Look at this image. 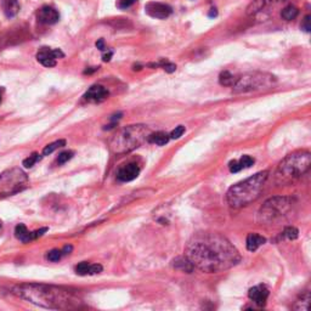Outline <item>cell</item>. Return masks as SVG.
<instances>
[{
  "instance_id": "8",
  "label": "cell",
  "mask_w": 311,
  "mask_h": 311,
  "mask_svg": "<svg viewBox=\"0 0 311 311\" xmlns=\"http://www.w3.org/2000/svg\"><path fill=\"white\" fill-rule=\"evenodd\" d=\"M28 185V177L20 168H12L0 174V195L11 196L25 190Z\"/></svg>"
},
{
  "instance_id": "16",
  "label": "cell",
  "mask_w": 311,
  "mask_h": 311,
  "mask_svg": "<svg viewBox=\"0 0 311 311\" xmlns=\"http://www.w3.org/2000/svg\"><path fill=\"white\" fill-rule=\"evenodd\" d=\"M101 271H103V266L100 264H89L87 261H83L75 266V273L80 276L96 275V274H100Z\"/></svg>"
},
{
  "instance_id": "28",
  "label": "cell",
  "mask_w": 311,
  "mask_h": 311,
  "mask_svg": "<svg viewBox=\"0 0 311 311\" xmlns=\"http://www.w3.org/2000/svg\"><path fill=\"white\" fill-rule=\"evenodd\" d=\"M254 162H255V159L253 158V157H250V156H248V155L242 156L241 158L239 159V163H240V166H241L242 169L250 168V167H252L253 164H254Z\"/></svg>"
},
{
  "instance_id": "11",
  "label": "cell",
  "mask_w": 311,
  "mask_h": 311,
  "mask_svg": "<svg viewBox=\"0 0 311 311\" xmlns=\"http://www.w3.org/2000/svg\"><path fill=\"white\" fill-rule=\"evenodd\" d=\"M108 95L109 93L106 88L103 87V85L96 84L88 89V91L83 96V100L89 104H100L104 103L108 98Z\"/></svg>"
},
{
  "instance_id": "40",
  "label": "cell",
  "mask_w": 311,
  "mask_h": 311,
  "mask_svg": "<svg viewBox=\"0 0 311 311\" xmlns=\"http://www.w3.org/2000/svg\"><path fill=\"white\" fill-rule=\"evenodd\" d=\"M0 230H1V221H0Z\"/></svg>"
},
{
  "instance_id": "18",
  "label": "cell",
  "mask_w": 311,
  "mask_h": 311,
  "mask_svg": "<svg viewBox=\"0 0 311 311\" xmlns=\"http://www.w3.org/2000/svg\"><path fill=\"white\" fill-rule=\"evenodd\" d=\"M266 242V240L264 239L263 236L258 234H249L247 236V242H245V245H247V249L249 252H254L257 250L260 245H263L264 243Z\"/></svg>"
},
{
  "instance_id": "24",
  "label": "cell",
  "mask_w": 311,
  "mask_h": 311,
  "mask_svg": "<svg viewBox=\"0 0 311 311\" xmlns=\"http://www.w3.org/2000/svg\"><path fill=\"white\" fill-rule=\"evenodd\" d=\"M235 82H236V77L234 74H231L229 70H224L219 75V83L223 87H232L235 84Z\"/></svg>"
},
{
  "instance_id": "6",
  "label": "cell",
  "mask_w": 311,
  "mask_h": 311,
  "mask_svg": "<svg viewBox=\"0 0 311 311\" xmlns=\"http://www.w3.org/2000/svg\"><path fill=\"white\" fill-rule=\"evenodd\" d=\"M277 78L271 73L265 72H249L236 78V82L232 85L235 93H250V91L266 90L276 85Z\"/></svg>"
},
{
  "instance_id": "23",
  "label": "cell",
  "mask_w": 311,
  "mask_h": 311,
  "mask_svg": "<svg viewBox=\"0 0 311 311\" xmlns=\"http://www.w3.org/2000/svg\"><path fill=\"white\" fill-rule=\"evenodd\" d=\"M299 15V10L294 5H287L283 10L281 11V17L286 21H292Z\"/></svg>"
},
{
  "instance_id": "34",
  "label": "cell",
  "mask_w": 311,
  "mask_h": 311,
  "mask_svg": "<svg viewBox=\"0 0 311 311\" xmlns=\"http://www.w3.org/2000/svg\"><path fill=\"white\" fill-rule=\"evenodd\" d=\"M310 15H307V16L304 17V20H303L302 22V30L305 31L307 33H309L311 31V26H310Z\"/></svg>"
},
{
  "instance_id": "25",
  "label": "cell",
  "mask_w": 311,
  "mask_h": 311,
  "mask_svg": "<svg viewBox=\"0 0 311 311\" xmlns=\"http://www.w3.org/2000/svg\"><path fill=\"white\" fill-rule=\"evenodd\" d=\"M64 146H66V141L65 140H57L55 141V142L49 143V145L45 146V148L43 150V156L51 155L52 152H55V151L59 150V148L64 147Z\"/></svg>"
},
{
  "instance_id": "39",
  "label": "cell",
  "mask_w": 311,
  "mask_h": 311,
  "mask_svg": "<svg viewBox=\"0 0 311 311\" xmlns=\"http://www.w3.org/2000/svg\"><path fill=\"white\" fill-rule=\"evenodd\" d=\"M0 104H1V90H0Z\"/></svg>"
},
{
  "instance_id": "36",
  "label": "cell",
  "mask_w": 311,
  "mask_h": 311,
  "mask_svg": "<svg viewBox=\"0 0 311 311\" xmlns=\"http://www.w3.org/2000/svg\"><path fill=\"white\" fill-rule=\"evenodd\" d=\"M104 52H106V54L104 55V61H109V60H111V57H112V55H113V52H112L111 50H108V49H107V50L104 51Z\"/></svg>"
},
{
  "instance_id": "5",
  "label": "cell",
  "mask_w": 311,
  "mask_h": 311,
  "mask_svg": "<svg viewBox=\"0 0 311 311\" xmlns=\"http://www.w3.org/2000/svg\"><path fill=\"white\" fill-rule=\"evenodd\" d=\"M310 166L311 155L308 151H298L288 155L278 164L275 174L276 182L279 185L289 184L307 173L310 169Z\"/></svg>"
},
{
  "instance_id": "38",
  "label": "cell",
  "mask_w": 311,
  "mask_h": 311,
  "mask_svg": "<svg viewBox=\"0 0 311 311\" xmlns=\"http://www.w3.org/2000/svg\"><path fill=\"white\" fill-rule=\"evenodd\" d=\"M277 1H282V0H266V2H277Z\"/></svg>"
},
{
  "instance_id": "12",
  "label": "cell",
  "mask_w": 311,
  "mask_h": 311,
  "mask_svg": "<svg viewBox=\"0 0 311 311\" xmlns=\"http://www.w3.org/2000/svg\"><path fill=\"white\" fill-rule=\"evenodd\" d=\"M36 20H38L39 23L51 26L59 22L60 14L55 7L45 5V6H41L38 10V12H36Z\"/></svg>"
},
{
  "instance_id": "30",
  "label": "cell",
  "mask_w": 311,
  "mask_h": 311,
  "mask_svg": "<svg viewBox=\"0 0 311 311\" xmlns=\"http://www.w3.org/2000/svg\"><path fill=\"white\" fill-rule=\"evenodd\" d=\"M64 255L65 254H64V252H62V249L61 250L52 249L48 253L46 258H48V260H50V261H59L62 257H64Z\"/></svg>"
},
{
  "instance_id": "21",
  "label": "cell",
  "mask_w": 311,
  "mask_h": 311,
  "mask_svg": "<svg viewBox=\"0 0 311 311\" xmlns=\"http://www.w3.org/2000/svg\"><path fill=\"white\" fill-rule=\"evenodd\" d=\"M266 0H253L249 5L245 9V12H247L248 16H254V15L259 14L261 10L266 6Z\"/></svg>"
},
{
  "instance_id": "15",
  "label": "cell",
  "mask_w": 311,
  "mask_h": 311,
  "mask_svg": "<svg viewBox=\"0 0 311 311\" xmlns=\"http://www.w3.org/2000/svg\"><path fill=\"white\" fill-rule=\"evenodd\" d=\"M248 297H249V299L252 300L257 307L263 308L264 305L266 304V300H268L269 297L268 287L264 286V284L253 287V288H250L249 292H248Z\"/></svg>"
},
{
  "instance_id": "4",
  "label": "cell",
  "mask_w": 311,
  "mask_h": 311,
  "mask_svg": "<svg viewBox=\"0 0 311 311\" xmlns=\"http://www.w3.org/2000/svg\"><path fill=\"white\" fill-rule=\"evenodd\" d=\"M147 125L134 124L122 128L109 140V150L113 155H125L137 150L147 141L151 134Z\"/></svg>"
},
{
  "instance_id": "1",
  "label": "cell",
  "mask_w": 311,
  "mask_h": 311,
  "mask_svg": "<svg viewBox=\"0 0 311 311\" xmlns=\"http://www.w3.org/2000/svg\"><path fill=\"white\" fill-rule=\"evenodd\" d=\"M185 252L192 265L205 273L227 270L241 261V254L234 244L226 237L213 232L195 235Z\"/></svg>"
},
{
  "instance_id": "10",
  "label": "cell",
  "mask_w": 311,
  "mask_h": 311,
  "mask_svg": "<svg viewBox=\"0 0 311 311\" xmlns=\"http://www.w3.org/2000/svg\"><path fill=\"white\" fill-rule=\"evenodd\" d=\"M145 12L152 18L166 20V18H168L173 14V9L168 4H164V2L150 1L145 5Z\"/></svg>"
},
{
  "instance_id": "3",
  "label": "cell",
  "mask_w": 311,
  "mask_h": 311,
  "mask_svg": "<svg viewBox=\"0 0 311 311\" xmlns=\"http://www.w3.org/2000/svg\"><path fill=\"white\" fill-rule=\"evenodd\" d=\"M269 177V172H259L253 176L237 182L231 186L226 193V201L232 208H241L254 202L259 198L261 191L264 189L266 180Z\"/></svg>"
},
{
  "instance_id": "7",
  "label": "cell",
  "mask_w": 311,
  "mask_h": 311,
  "mask_svg": "<svg viewBox=\"0 0 311 311\" xmlns=\"http://www.w3.org/2000/svg\"><path fill=\"white\" fill-rule=\"evenodd\" d=\"M293 207V200L287 197H274L266 201L259 210L261 223L271 224L286 216Z\"/></svg>"
},
{
  "instance_id": "17",
  "label": "cell",
  "mask_w": 311,
  "mask_h": 311,
  "mask_svg": "<svg viewBox=\"0 0 311 311\" xmlns=\"http://www.w3.org/2000/svg\"><path fill=\"white\" fill-rule=\"evenodd\" d=\"M1 7L6 17H15L20 12V2L18 0H1Z\"/></svg>"
},
{
  "instance_id": "22",
  "label": "cell",
  "mask_w": 311,
  "mask_h": 311,
  "mask_svg": "<svg viewBox=\"0 0 311 311\" xmlns=\"http://www.w3.org/2000/svg\"><path fill=\"white\" fill-rule=\"evenodd\" d=\"M310 305V292L305 291L304 293L300 295L295 302L293 309L294 310H308Z\"/></svg>"
},
{
  "instance_id": "31",
  "label": "cell",
  "mask_w": 311,
  "mask_h": 311,
  "mask_svg": "<svg viewBox=\"0 0 311 311\" xmlns=\"http://www.w3.org/2000/svg\"><path fill=\"white\" fill-rule=\"evenodd\" d=\"M74 153L72 151H65V152H61L57 157V163L59 164H65L66 162H69L70 158H72Z\"/></svg>"
},
{
  "instance_id": "32",
  "label": "cell",
  "mask_w": 311,
  "mask_h": 311,
  "mask_svg": "<svg viewBox=\"0 0 311 311\" xmlns=\"http://www.w3.org/2000/svg\"><path fill=\"white\" fill-rule=\"evenodd\" d=\"M137 1L138 0H118L117 1V7L121 10H127L129 7H132Z\"/></svg>"
},
{
  "instance_id": "2",
  "label": "cell",
  "mask_w": 311,
  "mask_h": 311,
  "mask_svg": "<svg viewBox=\"0 0 311 311\" xmlns=\"http://www.w3.org/2000/svg\"><path fill=\"white\" fill-rule=\"evenodd\" d=\"M14 293L46 309H74L79 308L82 303V299L73 291L46 284H22L15 287Z\"/></svg>"
},
{
  "instance_id": "27",
  "label": "cell",
  "mask_w": 311,
  "mask_h": 311,
  "mask_svg": "<svg viewBox=\"0 0 311 311\" xmlns=\"http://www.w3.org/2000/svg\"><path fill=\"white\" fill-rule=\"evenodd\" d=\"M283 236L286 237V239L293 241V240L298 239V236H299V231H298V230L293 226H288V227H286V229H284Z\"/></svg>"
},
{
  "instance_id": "13",
  "label": "cell",
  "mask_w": 311,
  "mask_h": 311,
  "mask_svg": "<svg viewBox=\"0 0 311 311\" xmlns=\"http://www.w3.org/2000/svg\"><path fill=\"white\" fill-rule=\"evenodd\" d=\"M46 231H48V229H46V227H43V229L31 232L28 231V229L25 225L20 224L15 227V236H16V239L20 240L21 242L28 243L31 241H35V240L39 239V237H41Z\"/></svg>"
},
{
  "instance_id": "19",
  "label": "cell",
  "mask_w": 311,
  "mask_h": 311,
  "mask_svg": "<svg viewBox=\"0 0 311 311\" xmlns=\"http://www.w3.org/2000/svg\"><path fill=\"white\" fill-rule=\"evenodd\" d=\"M171 137L169 134L164 132H157V133H151L150 137L147 138V142L150 143H156L158 146H164L166 143L169 142Z\"/></svg>"
},
{
  "instance_id": "26",
  "label": "cell",
  "mask_w": 311,
  "mask_h": 311,
  "mask_svg": "<svg viewBox=\"0 0 311 311\" xmlns=\"http://www.w3.org/2000/svg\"><path fill=\"white\" fill-rule=\"evenodd\" d=\"M151 67H162L166 72L168 73H173L176 70V65H174L173 62H169L167 61V60H162L161 62H158V64H151L150 65Z\"/></svg>"
},
{
  "instance_id": "9",
  "label": "cell",
  "mask_w": 311,
  "mask_h": 311,
  "mask_svg": "<svg viewBox=\"0 0 311 311\" xmlns=\"http://www.w3.org/2000/svg\"><path fill=\"white\" fill-rule=\"evenodd\" d=\"M65 56V54L60 49H50V48H44L39 49V51L36 52V60L38 62H40L43 66L48 67H55L57 64V60L62 59Z\"/></svg>"
},
{
  "instance_id": "20",
  "label": "cell",
  "mask_w": 311,
  "mask_h": 311,
  "mask_svg": "<svg viewBox=\"0 0 311 311\" xmlns=\"http://www.w3.org/2000/svg\"><path fill=\"white\" fill-rule=\"evenodd\" d=\"M173 265L175 269L182 271V273H192L193 268H195V266L192 265V263H191L187 258H182V257L176 258V259L173 261Z\"/></svg>"
},
{
  "instance_id": "29",
  "label": "cell",
  "mask_w": 311,
  "mask_h": 311,
  "mask_svg": "<svg viewBox=\"0 0 311 311\" xmlns=\"http://www.w3.org/2000/svg\"><path fill=\"white\" fill-rule=\"evenodd\" d=\"M40 159V156L38 155V153H33V155H31L30 157H27V158L23 161V166L26 167V168H32L33 166L36 163V162Z\"/></svg>"
},
{
  "instance_id": "35",
  "label": "cell",
  "mask_w": 311,
  "mask_h": 311,
  "mask_svg": "<svg viewBox=\"0 0 311 311\" xmlns=\"http://www.w3.org/2000/svg\"><path fill=\"white\" fill-rule=\"evenodd\" d=\"M96 48H98L99 50H101V51H106V50H107L106 45H104V39H100V40L96 41Z\"/></svg>"
},
{
  "instance_id": "33",
  "label": "cell",
  "mask_w": 311,
  "mask_h": 311,
  "mask_svg": "<svg viewBox=\"0 0 311 311\" xmlns=\"http://www.w3.org/2000/svg\"><path fill=\"white\" fill-rule=\"evenodd\" d=\"M185 130H186V129H185L184 125H179V127L175 128L173 132H172L171 134H169V137H171V138H181L182 135H184Z\"/></svg>"
},
{
  "instance_id": "37",
  "label": "cell",
  "mask_w": 311,
  "mask_h": 311,
  "mask_svg": "<svg viewBox=\"0 0 311 311\" xmlns=\"http://www.w3.org/2000/svg\"><path fill=\"white\" fill-rule=\"evenodd\" d=\"M208 16H209V17H216V16H218V10H216L215 7H213V9H210V11H209Z\"/></svg>"
},
{
  "instance_id": "14",
  "label": "cell",
  "mask_w": 311,
  "mask_h": 311,
  "mask_svg": "<svg viewBox=\"0 0 311 311\" xmlns=\"http://www.w3.org/2000/svg\"><path fill=\"white\" fill-rule=\"evenodd\" d=\"M138 174H140V167L137 163H128L118 169L117 179L122 182H129L137 179Z\"/></svg>"
}]
</instances>
